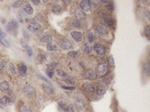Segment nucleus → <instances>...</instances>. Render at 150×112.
Returning a JSON list of instances; mask_svg holds the SVG:
<instances>
[{
    "mask_svg": "<svg viewBox=\"0 0 150 112\" xmlns=\"http://www.w3.org/2000/svg\"><path fill=\"white\" fill-rule=\"evenodd\" d=\"M58 44H59V46H60L62 49H64V50L72 49V47H73L71 42H70L68 39L64 38V37H60V38L58 39Z\"/></svg>",
    "mask_w": 150,
    "mask_h": 112,
    "instance_id": "1",
    "label": "nucleus"
},
{
    "mask_svg": "<svg viewBox=\"0 0 150 112\" xmlns=\"http://www.w3.org/2000/svg\"><path fill=\"white\" fill-rule=\"evenodd\" d=\"M97 31L98 32V34L102 37H107L109 35V30L108 28L103 25V24H98L97 25Z\"/></svg>",
    "mask_w": 150,
    "mask_h": 112,
    "instance_id": "2",
    "label": "nucleus"
},
{
    "mask_svg": "<svg viewBox=\"0 0 150 112\" xmlns=\"http://www.w3.org/2000/svg\"><path fill=\"white\" fill-rule=\"evenodd\" d=\"M18 29V22L15 19L10 20L6 25V30L10 32H13Z\"/></svg>",
    "mask_w": 150,
    "mask_h": 112,
    "instance_id": "3",
    "label": "nucleus"
},
{
    "mask_svg": "<svg viewBox=\"0 0 150 112\" xmlns=\"http://www.w3.org/2000/svg\"><path fill=\"white\" fill-rule=\"evenodd\" d=\"M98 73L99 75V76H105L107 73V64L105 63V62H102V63H99L98 65Z\"/></svg>",
    "mask_w": 150,
    "mask_h": 112,
    "instance_id": "4",
    "label": "nucleus"
},
{
    "mask_svg": "<svg viewBox=\"0 0 150 112\" xmlns=\"http://www.w3.org/2000/svg\"><path fill=\"white\" fill-rule=\"evenodd\" d=\"M28 29H29L31 32H40L41 31L40 25L38 23L34 22L33 20L28 24Z\"/></svg>",
    "mask_w": 150,
    "mask_h": 112,
    "instance_id": "5",
    "label": "nucleus"
},
{
    "mask_svg": "<svg viewBox=\"0 0 150 112\" xmlns=\"http://www.w3.org/2000/svg\"><path fill=\"white\" fill-rule=\"evenodd\" d=\"M93 49H94V51H95L98 54H99V55H103V54H105V52H106L105 46H103V45H101V44H95L94 46H93Z\"/></svg>",
    "mask_w": 150,
    "mask_h": 112,
    "instance_id": "6",
    "label": "nucleus"
},
{
    "mask_svg": "<svg viewBox=\"0 0 150 112\" xmlns=\"http://www.w3.org/2000/svg\"><path fill=\"white\" fill-rule=\"evenodd\" d=\"M23 92H24V94H25L26 97H33V96H34V94H35V89H34L32 86H30V85H26L25 87H24V89H23Z\"/></svg>",
    "mask_w": 150,
    "mask_h": 112,
    "instance_id": "7",
    "label": "nucleus"
},
{
    "mask_svg": "<svg viewBox=\"0 0 150 112\" xmlns=\"http://www.w3.org/2000/svg\"><path fill=\"white\" fill-rule=\"evenodd\" d=\"M22 9L25 11V13L27 14V15H32L33 13V7L31 6V4L28 2H23Z\"/></svg>",
    "mask_w": 150,
    "mask_h": 112,
    "instance_id": "8",
    "label": "nucleus"
},
{
    "mask_svg": "<svg viewBox=\"0 0 150 112\" xmlns=\"http://www.w3.org/2000/svg\"><path fill=\"white\" fill-rule=\"evenodd\" d=\"M83 77L86 78V79L93 80V79H96L97 78V74H96V72L93 69H88V70H86L84 72Z\"/></svg>",
    "mask_w": 150,
    "mask_h": 112,
    "instance_id": "9",
    "label": "nucleus"
},
{
    "mask_svg": "<svg viewBox=\"0 0 150 112\" xmlns=\"http://www.w3.org/2000/svg\"><path fill=\"white\" fill-rule=\"evenodd\" d=\"M79 5H80V8H81L83 11H89L91 10V2L88 1V0L81 1L80 4H79Z\"/></svg>",
    "mask_w": 150,
    "mask_h": 112,
    "instance_id": "10",
    "label": "nucleus"
},
{
    "mask_svg": "<svg viewBox=\"0 0 150 112\" xmlns=\"http://www.w3.org/2000/svg\"><path fill=\"white\" fill-rule=\"evenodd\" d=\"M0 42L4 46H7V47L10 46V43H9L8 39H6V35L1 29H0Z\"/></svg>",
    "mask_w": 150,
    "mask_h": 112,
    "instance_id": "11",
    "label": "nucleus"
},
{
    "mask_svg": "<svg viewBox=\"0 0 150 112\" xmlns=\"http://www.w3.org/2000/svg\"><path fill=\"white\" fill-rule=\"evenodd\" d=\"M18 73H19V75L21 77H25L26 75H27V67L25 65V64H20L18 66Z\"/></svg>",
    "mask_w": 150,
    "mask_h": 112,
    "instance_id": "12",
    "label": "nucleus"
},
{
    "mask_svg": "<svg viewBox=\"0 0 150 112\" xmlns=\"http://www.w3.org/2000/svg\"><path fill=\"white\" fill-rule=\"evenodd\" d=\"M0 91L2 93L9 92V82L7 81H2L0 82Z\"/></svg>",
    "mask_w": 150,
    "mask_h": 112,
    "instance_id": "13",
    "label": "nucleus"
},
{
    "mask_svg": "<svg viewBox=\"0 0 150 112\" xmlns=\"http://www.w3.org/2000/svg\"><path fill=\"white\" fill-rule=\"evenodd\" d=\"M71 37L76 40V42H81L82 41V33L78 31H73L71 33Z\"/></svg>",
    "mask_w": 150,
    "mask_h": 112,
    "instance_id": "14",
    "label": "nucleus"
},
{
    "mask_svg": "<svg viewBox=\"0 0 150 112\" xmlns=\"http://www.w3.org/2000/svg\"><path fill=\"white\" fill-rule=\"evenodd\" d=\"M83 89H84L86 91H88V92H94V91H95V87H94V85H93L92 83H91V82H86V83H84Z\"/></svg>",
    "mask_w": 150,
    "mask_h": 112,
    "instance_id": "15",
    "label": "nucleus"
},
{
    "mask_svg": "<svg viewBox=\"0 0 150 112\" xmlns=\"http://www.w3.org/2000/svg\"><path fill=\"white\" fill-rule=\"evenodd\" d=\"M36 60H37V61L39 63H43L44 61H47V55L45 54H43V53H40V54H37Z\"/></svg>",
    "mask_w": 150,
    "mask_h": 112,
    "instance_id": "16",
    "label": "nucleus"
},
{
    "mask_svg": "<svg viewBox=\"0 0 150 112\" xmlns=\"http://www.w3.org/2000/svg\"><path fill=\"white\" fill-rule=\"evenodd\" d=\"M21 45H22V46L23 47H25V51H26V53H27V55L29 56V57H31L32 55H33V50H32V47H30L26 43H25L24 41H21Z\"/></svg>",
    "mask_w": 150,
    "mask_h": 112,
    "instance_id": "17",
    "label": "nucleus"
},
{
    "mask_svg": "<svg viewBox=\"0 0 150 112\" xmlns=\"http://www.w3.org/2000/svg\"><path fill=\"white\" fill-rule=\"evenodd\" d=\"M8 104V97L7 96H4L3 97L0 98V109L4 108Z\"/></svg>",
    "mask_w": 150,
    "mask_h": 112,
    "instance_id": "18",
    "label": "nucleus"
},
{
    "mask_svg": "<svg viewBox=\"0 0 150 112\" xmlns=\"http://www.w3.org/2000/svg\"><path fill=\"white\" fill-rule=\"evenodd\" d=\"M53 41V37L51 35H44L41 39H40V42L42 43H50Z\"/></svg>",
    "mask_w": 150,
    "mask_h": 112,
    "instance_id": "19",
    "label": "nucleus"
},
{
    "mask_svg": "<svg viewBox=\"0 0 150 112\" xmlns=\"http://www.w3.org/2000/svg\"><path fill=\"white\" fill-rule=\"evenodd\" d=\"M95 91H96V93L98 94V95H99V96H101V95H104L105 93V87L104 86H101V85H98L96 89H95Z\"/></svg>",
    "mask_w": 150,
    "mask_h": 112,
    "instance_id": "20",
    "label": "nucleus"
},
{
    "mask_svg": "<svg viewBox=\"0 0 150 112\" xmlns=\"http://www.w3.org/2000/svg\"><path fill=\"white\" fill-rule=\"evenodd\" d=\"M52 11H53V12H54L56 14H60L62 12V8L59 4H54L52 7Z\"/></svg>",
    "mask_w": 150,
    "mask_h": 112,
    "instance_id": "21",
    "label": "nucleus"
},
{
    "mask_svg": "<svg viewBox=\"0 0 150 112\" xmlns=\"http://www.w3.org/2000/svg\"><path fill=\"white\" fill-rule=\"evenodd\" d=\"M69 24V25L74 26V27H80L81 26V22L78 19H70Z\"/></svg>",
    "mask_w": 150,
    "mask_h": 112,
    "instance_id": "22",
    "label": "nucleus"
},
{
    "mask_svg": "<svg viewBox=\"0 0 150 112\" xmlns=\"http://www.w3.org/2000/svg\"><path fill=\"white\" fill-rule=\"evenodd\" d=\"M9 71H10V73H11L13 75H17V68H16V66H15L13 63H11V62L9 63Z\"/></svg>",
    "mask_w": 150,
    "mask_h": 112,
    "instance_id": "23",
    "label": "nucleus"
},
{
    "mask_svg": "<svg viewBox=\"0 0 150 112\" xmlns=\"http://www.w3.org/2000/svg\"><path fill=\"white\" fill-rule=\"evenodd\" d=\"M7 97H8V103L9 104H13L16 101V97L12 92H10L9 96H7Z\"/></svg>",
    "mask_w": 150,
    "mask_h": 112,
    "instance_id": "24",
    "label": "nucleus"
},
{
    "mask_svg": "<svg viewBox=\"0 0 150 112\" xmlns=\"http://www.w3.org/2000/svg\"><path fill=\"white\" fill-rule=\"evenodd\" d=\"M105 23L108 25V26H110V27H112V26H113V25H114V20L112 19V18H105Z\"/></svg>",
    "mask_w": 150,
    "mask_h": 112,
    "instance_id": "25",
    "label": "nucleus"
},
{
    "mask_svg": "<svg viewBox=\"0 0 150 112\" xmlns=\"http://www.w3.org/2000/svg\"><path fill=\"white\" fill-rule=\"evenodd\" d=\"M6 64H7V61L5 60H3L0 61V72L1 73L4 72V70L6 69Z\"/></svg>",
    "mask_w": 150,
    "mask_h": 112,
    "instance_id": "26",
    "label": "nucleus"
},
{
    "mask_svg": "<svg viewBox=\"0 0 150 112\" xmlns=\"http://www.w3.org/2000/svg\"><path fill=\"white\" fill-rule=\"evenodd\" d=\"M76 18H78L79 21H80L81 19H83V18H85V14H84L83 11H77L76 12Z\"/></svg>",
    "mask_w": 150,
    "mask_h": 112,
    "instance_id": "27",
    "label": "nucleus"
},
{
    "mask_svg": "<svg viewBox=\"0 0 150 112\" xmlns=\"http://www.w3.org/2000/svg\"><path fill=\"white\" fill-rule=\"evenodd\" d=\"M68 55L69 57H71V58H76V57H78L80 55V52H78V51H72V52H69L68 54Z\"/></svg>",
    "mask_w": 150,
    "mask_h": 112,
    "instance_id": "28",
    "label": "nucleus"
},
{
    "mask_svg": "<svg viewBox=\"0 0 150 112\" xmlns=\"http://www.w3.org/2000/svg\"><path fill=\"white\" fill-rule=\"evenodd\" d=\"M56 67H57V62H51V63H49V64L47 65V68H48L47 70L53 72V70H54Z\"/></svg>",
    "mask_w": 150,
    "mask_h": 112,
    "instance_id": "29",
    "label": "nucleus"
},
{
    "mask_svg": "<svg viewBox=\"0 0 150 112\" xmlns=\"http://www.w3.org/2000/svg\"><path fill=\"white\" fill-rule=\"evenodd\" d=\"M43 89H44V90H45L47 93H48V94H52V93L54 92V89H53L51 86L44 85V86H43Z\"/></svg>",
    "mask_w": 150,
    "mask_h": 112,
    "instance_id": "30",
    "label": "nucleus"
},
{
    "mask_svg": "<svg viewBox=\"0 0 150 112\" xmlns=\"http://www.w3.org/2000/svg\"><path fill=\"white\" fill-rule=\"evenodd\" d=\"M47 50L52 51V52H56L58 50V47H57V46H55L54 44H50V45L47 46Z\"/></svg>",
    "mask_w": 150,
    "mask_h": 112,
    "instance_id": "31",
    "label": "nucleus"
},
{
    "mask_svg": "<svg viewBox=\"0 0 150 112\" xmlns=\"http://www.w3.org/2000/svg\"><path fill=\"white\" fill-rule=\"evenodd\" d=\"M143 69H144V72H145L147 75H149V74L150 66L149 62H146V63H145V65L143 66Z\"/></svg>",
    "mask_w": 150,
    "mask_h": 112,
    "instance_id": "32",
    "label": "nucleus"
},
{
    "mask_svg": "<svg viewBox=\"0 0 150 112\" xmlns=\"http://www.w3.org/2000/svg\"><path fill=\"white\" fill-rule=\"evenodd\" d=\"M56 73H57V75H58L60 77H66V76H67V74H66L63 70H62V69H57V70H56Z\"/></svg>",
    "mask_w": 150,
    "mask_h": 112,
    "instance_id": "33",
    "label": "nucleus"
},
{
    "mask_svg": "<svg viewBox=\"0 0 150 112\" xmlns=\"http://www.w3.org/2000/svg\"><path fill=\"white\" fill-rule=\"evenodd\" d=\"M43 20V18H42V16H41V14H38L35 18H34V19H33V21L34 22H36V23H38V22H41Z\"/></svg>",
    "mask_w": 150,
    "mask_h": 112,
    "instance_id": "34",
    "label": "nucleus"
},
{
    "mask_svg": "<svg viewBox=\"0 0 150 112\" xmlns=\"http://www.w3.org/2000/svg\"><path fill=\"white\" fill-rule=\"evenodd\" d=\"M18 112H31V111H30L26 106L23 105V106H21V107L18 109Z\"/></svg>",
    "mask_w": 150,
    "mask_h": 112,
    "instance_id": "35",
    "label": "nucleus"
},
{
    "mask_svg": "<svg viewBox=\"0 0 150 112\" xmlns=\"http://www.w3.org/2000/svg\"><path fill=\"white\" fill-rule=\"evenodd\" d=\"M91 51H92V47H91L89 45H85V46H84V52L87 53V54H91Z\"/></svg>",
    "mask_w": 150,
    "mask_h": 112,
    "instance_id": "36",
    "label": "nucleus"
},
{
    "mask_svg": "<svg viewBox=\"0 0 150 112\" xmlns=\"http://www.w3.org/2000/svg\"><path fill=\"white\" fill-rule=\"evenodd\" d=\"M108 65L110 67H112V68L114 67V61H113V58L112 56H110L109 59H108Z\"/></svg>",
    "mask_w": 150,
    "mask_h": 112,
    "instance_id": "37",
    "label": "nucleus"
},
{
    "mask_svg": "<svg viewBox=\"0 0 150 112\" xmlns=\"http://www.w3.org/2000/svg\"><path fill=\"white\" fill-rule=\"evenodd\" d=\"M88 39H89V41L90 42H93L94 39H95V37H94V34L91 32H89V35H88Z\"/></svg>",
    "mask_w": 150,
    "mask_h": 112,
    "instance_id": "38",
    "label": "nucleus"
},
{
    "mask_svg": "<svg viewBox=\"0 0 150 112\" xmlns=\"http://www.w3.org/2000/svg\"><path fill=\"white\" fill-rule=\"evenodd\" d=\"M22 4H23V2H21V1H18V2L13 3L12 6H13V8H18V7H19L20 5H22Z\"/></svg>",
    "mask_w": 150,
    "mask_h": 112,
    "instance_id": "39",
    "label": "nucleus"
},
{
    "mask_svg": "<svg viewBox=\"0 0 150 112\" xmlns=\"http://www.w3.org/2000/svg\"><path fill=\"white\" fill-rule=\"evenodd\" d=\"M62 89H66V90H70V91L75 90V87H69V86H62Z\"/></svg>",
    "mask_w": 150,
    "mask_h": 112,
    "instance_id": "40",
    "label": "nucleus"
},
{
    "mask_svg": "<svg viewBox=\"0 0 150 112\" xmlns=\"http://www.w3.org/2000/svg\"><path fill=\"white\" fill-rule=\"evenodd\" d=\"M145 33H146V36H147L148 38H149L150 28H149V25H148V26L146 27V29H145Z\"/></svg>",
    "mask_w": 150,
    "mask_h": 112,
    "instance_id": "41",
    "label": "nucleus"
},
{
    "mask_svg": "<svg viewBox=\"0 0 150 112\" xmlns=\"http://www.w3.org/2000/svg\"><path fill=\"white\" fill-rule=\"evenodd\" d=\"M106 7H107V9H108V10H110V11H112V10L114 9V5H113V4H112V3L108 4Z\"/></svg>",
    "mask_w": 150,
    "mask_h": 112,
    "instance_id": "42",
    "label": "nucleus"
},
{
    "mask_svg": "<svg viewBox=\"0 0 150 112\" xmlns=\"http://www.w3.org/2000/svg\"><path fill=\"white\" fill-rule=\"evenodd\" d=\"M67 112H75V111H74V106L73 105H69L67 108Z\"/></svg>",
    "mask_w": 150,
    "mask_h": 112,
    "instance_id": "43",
    "label": "nucleus"
},
{
    "mask_svg": "<svg viewBox=\"0 0 150 112\" xmlns=\"http://www.w3.org/2000/svg\"><path fill=\"white\" fill-rule=\"evenodd\" d=\"M47 75L50 77V78H52L53 77V72H51V71H48V70H47Z\"/></svg>",
    "mask_w": 150,
    "mask_h": 112,
    "instance_id": "44",
    "label": "nucleus"
},
{
    "mask_svg": "<svg viewBox=\"0 0 150 112\" xmlns=\"http://www.w3.org/2000/svg\"><path fill=\"white\" fill-rule=\"evenodd\" d=\"M34 4H40V1H32Z\"/></svg>",
    "mask_w": 150,
    "mask_h": 112,
    "instance_id": "45",
    "label": "nucleus"
}]
</instances>
